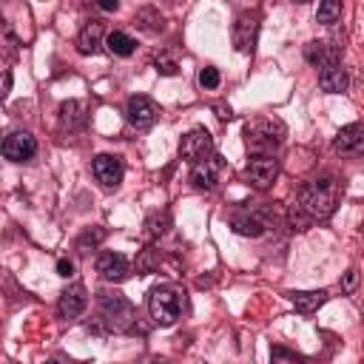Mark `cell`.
<instances>
[{
	"label": "cell",
	"mask_w": 364,
	"mask_h": 364,
	"mask_svg": "<svg viewBox=\"0 0 364 364\" xmlns=\"http://www.w3.org/2000/svg\"><path fill=\"white\" fill-rule=\"evenodd\" d=\"M102 239H106V231H102V228H88V231H83V234L77 236V250H80V253H88V250H94Z\"/></svg>",
	"instance_id": "d4e9b609"
},
{
	"label": "cell",
	"mask_w": 364,
	"mask_h": 364,
	"mask_svg": "<svg viewBox=\"0 0 364 364\" xmlns=\"http://www.w3.org/2000/svg\"><path fill=\"white\" fill-rule=\"evenodd\" d=\"M339 18H342V4H339V0H325V4H319L316 20L322 26H333V23H339Z\"/></svg>",
	"instance_id": "cb8c5ba5"
},
{
	"label": "cell",
	"mask_w": 364,
	"mask_h": 364,
	"mask_svg": "<svg viewBox=\"0 0 364 364\" xmlns=\"http://www.w3.org/2000/svg\"><path fill=\"white\" fill-rule=\"evenodd\" d=\"M134 26H137L140 32L157 34V32H163V29H166V18L160 15V9H154V6H142V9H137V15H134Z\"/></svg>",
	"instance_id": "ffe728a7"
},
{
	"label": "cell",
	"mask_w": 364,
	"mask_h": 364,
	"mask_svg": "<svg viewBox=\"0 0 364 364\" xmlns=\"http://www.w3.org/2000/svg\"><path fill=\"white\" fill-rule=\"evenodd\" d=\"M148 314L160 328H171L182 316V296L171 285H160L148 293Z\"/></svg>",
	"instance_id": "277c9868"
},
{
	"label": "cell",
	"mask_w": 364,
	"mask_h": 364,
	"mask_svg": "<svg viewBox=\"0 0 364 364\" xmlns=\"http://www.w3.org/2000/svg\"><path fill=\"white\" fill-rule=\"evenodd\" d=\"M222 168H225V163H222L220 154H211V157H205L202 163H196V166L191 168V182H194V188L211 191V188L220 182V177H222Z\"/></svg>",
	"instance_id": "8fae6325"
},
{
	"label": "cell",
	"mask_w": 364,
	"mask_h": 364,
	"mask_svg": "<svg viewBox=\"0 0 364 364\" xmlns=\"http://www.w3.org/2000/svg\"><path fill=\"white\" fill-rule=\"evenodd\" d=\"M91 171H94L97 182H100L102 188H117V185L123 182V174H126L123 160L114 157V154H100V157H94Z\"/></svg>",
	"instance_id": "30bf717a"
},
{
	"label": "cell",
	"mask_w": 364,
	"mask_h": 364,
	"mask_svg": "<svg viewBox=\"0 0 364 364\" xmlns=\"http://www.w3.org/2000/svg\"><path fill=\"white\" fill-rule=\"evenodd\" d=\"M234 231L239 236H250V239H259L265 236L274 225H276V217L271 208H250V211H239L234 220H231Z\"/></svg>",
	"instance_id": "5b68a950"
},
{
	"label": "cell",
	"mask_w": 364,
	"mask_h": 364,
	"mask_svg": "<svg viewBox=\"0 0 364 364\" xmlns=\"http://www.w3.org/2000/svg\"><path fill=\"white\" fill-rule=\"evenodd\" d=\"M154 66H157V72H160V74H166V77L180 74V63H177L171 55H166V51H163V55H160L157 60H154Z\"/></svg>",
	"instance_id": "83f0119b"
},
{
	"label": "cell",
	"mask_w": 364,
	"mask_h": 364,
	"mask_svg": "<svg viewBox=\"0 0 364 364\" xmlns=\"http://www.w3.org/2000/svg\"><path fill=\"white\" fill-rule=\"evenodd\" d=\"M319 86H322V91H328V94H342V91H347V86H350V74H347V69H344L342 63L325 66V69L319 72Z\"/></svg>",
	"instance_id": "ac0fdd59"
},
{
	"label": "cell",
	"mask_w": 364,
	"mask_h": 364,
	"mask_svg": "<svg viewBox=\"0 0 364 364\" xmlns=\"http://www.w3.org/2000/svg\"><path fill=\"white\" fill-rule=\"evenodd\" d=\"M157 265H160V250H154V248L142 250V256L137 259V271H140V274H151Z\"/></svg>",
	"instance_id": "4316f807"
},
{
	"label": "cell",
	"mask_w": 364,
	"mask_h": 364,
	"mask_svg": "<svg viewBox=\"0 0 364 364\" xmlns=\"http://www.w3.org/2000/svg\"><path fill=\"white\" fill-rule=\"evenodd\" d=\"M214 154V137L208 134V128H191L182 140H180V157L191 166L202 163L205 157Z\"/></svg>",
	"instance_id": "8992f818"
},
{
	"label": "cell",
	"mask_w": 364,
	"mask_h": 364,
	"mask_svg": "<svg viewBox=\"0 0 364 364\" xmlns=\"http://www.w3.org/2000/svg\"><path fill=\"white\" fill-rule=\"evenodd\" d=\"M0 154H4L9 163H29L37 154V140L29 131H12L4 137V142H0Z\"/></svg>",
	"instance_id": "52a82bcc"
},
{
	"label": "cell",
	"mask_w": 364,
	"mask_h": 364,
	"mask_svg": "<svg viewBox=\"0 0 364 364\" xmlns=\"http://www.w3.org/2000/svg\"><path fill=\"white\" fill-rule=\"evenodd\" d=\"M58 276H63V279L74 276V262H72V259H58Z\"/></svg>",
	"instance_id": "f546056e"
},
{
	"label": "cell",
	"mask_w": 364,
	"mask_h": 364,
	"mask_svg": "<svg viewBox=\"0 0 364 364\" xmlns=\"http://www.w3.org/2000/svg\"><path fill=\"white\" fill-rule=\"evenodd\" d=\"M333 151L342 154V157H358L364 151V126L361 123L344 126L333 140Z\"/></svg>",
	"instance_id": "9a60e30c"
},
{
	"label": "cell",
	"mask_w": 364,
	"mask_h": 364,
	"mask_svg": "<svg viewBox=\"0 0 364 364\" xmlns=\"http://www.w3.org/2000/svg\"><path fill=\"white\" fill-rule=\"evenodd\" d=\"M106 46H109V51L114 58H131L134 48H137V40L131 34H126V32H112L106 37Z\"/></svg>",
	"instance_id": "7402d4cb"
},
{
	"label": "cell",
	"mask_w": 364,
	"mask_h": 364,
	"mask_svg": "<svg viewBox=\"0 0 364 364\" xmlns=\"http://www.w3.org/2000/svg\"><path fill=\"white\" fill-rule=\"evenodd\" d=\"M160 117V106L154 102L151 97L145 94H134L126 106V120L134 126V128H151Z\"/></svg>",
	"instance_id": "ba28073f"
},
{
	"label": "cell",
	"mask_w": 364,
	"mask_h": 364,
	"mask_svg": "<svg viewBox=\"0 0 364 364\" xmlns=\"http://www.w3.org/2000/svg\"><path fill=\"white\" fill-rule=\"evenodd\" d=\"M285 126L274 117H259L245 126V145L256 157H274L276 148L285 142Z\"/></svg>",
	"instance_id": "7a4b0ae2"
},
{
	"label": "cell",
	"mask_w": 364,
	"mask_h": 364,
	"mask_svg": "<svg viewBox=\"0 0 364 364\" xmlns=\"http://www.w3.org/2000/svg\"><path fill=\"white\" fill-rule=\"evenodd\" d=\"M151 364H171V361H151Z\"/></svg>",
	"instance_id": "d590c367"
},
{
	"label": "cell",
	"mask_w": 364,
	"mask_h": 364,
	"mask_svg": "<svg viewBox=\"0 0 364 364\" xmlns=\"http://www.w3.org/2000/svg\"><path fill=\"white\" fill-rule=\"evenodd\" d=\"M100 319H102V325H106L109 330L126 333V330H131L137 314H134V304L123 293L106 290V293H100Z\"/></svg>",
	"instance_id": "3957f363"
},
{
	"label": "cell",
	"mask_w": 364,
	"mask_h": 364,
	"mask_svg": "<svg viewBox=\"0 0 364 364\" xmlns=\"http://www.w3.org/2000/svg\"><path fill=\"white\" fill-rule=\"evenodd\" d=\"M58 114H60V126L66 131H80L88 123V109H86L83 100H66Z\"/></svg>",
	"instance_id": "e0dca14e"
},
{
	"label": "cell",
	"mask_w": 364,
	"mask_h": 364,
	"mask_svg": "<svg viewBox=\"0 0 364 364\" xmlns=\"http://www.w3.org/2000/svg\"><path fill=\"white\" fill-rule=\"evenodd\" d=\"M102 12H117L120 9V4H117V0H100V4H97Z\"/></svg>",
	"instance_id": "d6a6232c"
},
{
	"label": "cell",
	"mask_w": 364,
	"mask_h": 364,
	"mask_svg": "<svg viewBox=\"0 0 364 364\" xmlns=\"http://www.w3.org/2000/svg\"><path fill=\"white\" fill-rule=\"evenodd\" d=\"M100 46H102V23L91 20L77 34V51H80V55H97Z\"/></svg>",
	"instance_id": "d6986e66"
},
{
	"label": "cell",
	"mask_w": 364,
	"mask_h": 364,
	"mask_svg": "<svg viewBox=\"0 0 364 364\" xmlns=\"http://www.w3.org/2000/svg\"><path fill=\"white\" fill-rule=\"evenodd\" d=\"M86 307H88V293H86V288H83V285H72V288H66V290L60 293V299H58V316H60V319H77Z\"/></svg>",
	"instance_id": "2e32d148"
},
{
	"label": "cell",
	"mask_w": 364,
	"mask_h": 364,
	"mask_svg": "<svg viewBox=\"0 0 364 364\" xmlns=\"http://www.w3.org/2000/svg\"><path fill=\"white\" fill-rule=\"evenodd\" d=\"M12 94V72H4L0 74V100H6Z\"/></svg>",
	"instance_id": "4dcf8cb0"
},
{
	"label": "cell",
	"mask_w": 364,
	"mask_h": 364,
	"mask_svg": "<svg viewBox=\"0 0 364 364\" xmlns=\"http://www.w3.org/2000/svg\"><path fill=\"white\" fill-rule=\"evenodd\" d=\"M328 293L325 290H302V293H290V302L293 307L299 310V314H314V310H319L325 304Z\"/></svg>",
	"instance_id": "44dd1931"
},
{
	"label": "cell",
	"mask_w": 364,
	"mask_h": 364,
	"mask_svg": "<svg viewBox=\"0 0 364 364\" xmlns=\"http://www.w3.org/2000/svg\"><path fill=\"white\" fill-rule=\"evenodd\" d=\"M342 196V185L336 177H319L299 188V208L307 214V220H328L333 217Z\"/></svg>",
	"instance_id": "6da1fadb"
},
{
	"label": "cell",
	"mask_w": 364,
	"mask_h": 364,
	"mask_svg": "<svg viewBox=\"0 0 364 364\" xmlns=\"http://www.w3.org/2000/svg\"><path fill=\"white\" fill-rule=\"evenodd\" d=\"M231 37H234L236 51H242V55H250L253 46H256V37H259V15H253V12L239 15L236 23H234Z\"/></svg>",
	"instance_id": "4fadbf2b"
},
{
	"label": "cell",
	"mask_w": 364,
	"mask_h": 364,
	"mask_svg": "<svg viewBox=\"0 0 364 364\" xmlns=\"http://www.w3.org/2000/svg\"><path fill=\"white\" fill-rule=\"evenodd\" d=\"M97 274L106 279V282H123V279L131 276V262H128L123 253L109 250V253H102L97 259Z\"/></svg>",
	"instance_id": "5bb4252c"
},
{
	"label": "cell",
	"mask_w": 364,
	"mask_h": 364,
	"mask_svg": "<svg viewBox=\"0 0 364 364\" xmlns=\"http://www.w3.org/2000/svg\"><path fill=\"white\" fill-rule=\"evenodd\" d=\"M220 83H222V77H220V72L214 66H208V69L199 72V86L202 88H220Z\"/></svg>",
	"instance_id": "f1b7e54d"
},
{
	"label": "cell",
	"mask_w": 364,
	"mask_h": 364,
	"mask_svg": "<svg viewBox=\"0 0 364 364\" xmlns=\"http://www.w3.org/2000/svg\"><path fill=\"white\" fill-rule=\"evenodd\" d=\"M342 55H344V46L342 43H330V40H314L304 46V60L310 66H336L342 63Z\"/></svg>",
	"instance_id": "9c48e42d"
},
{
	"label": "cell",
	"mask_w": 364,
	"mask_h": 364,
	"mask_svg": "<svg viewBox=\"0 0 364 364\" xmlns=\"http://www.w3.org/2000/svg\"><path fill=\"white\" fill-rule=\"evenodd\" d=\"M46 364H60V361H58V358H51V361H46Z\"/></svg>",
	"instance_id": "e575fe53"
},
{
	"label": "cell",
	"mask_w": 364,
	"mask_h": 364,
	"mask_svg": "<svg viewBox=\"0 0 364 364\" xmlns=\"http://www.w3.org/2000/svg\"><path fill=\"white\" fill-rule=\"evenodd\" d=\"M279 177V160L276 157H253L245 166V180L256 188H268Z\"/></svg>",
	"instance_id": "7c38bea8"
},
{
	"label": "cell",
	"mask_w": 364,
	"mask_h": 364,
	"mask_svg": "<svg viewBox=\"0 0 364 364\" xmlns=\"http://www.w3.org/2000/svg\"><path fill=\"white\" fill-rule=\"evenodd\" d=\"M214 112H217L220 120H231V109L228 106H214Z\"/></svg>",
	"instance_id": "836d02e7"
},
{
	"label": "cell",
	"mask_w": 364,
	"mask_h": 364,
	"mask_svg": "<svg viewBox=\"0 0 364 364\" xmlns=\"http://www.w3.org/2000/svg\"><path fill=\"white\" fill-rule=\"evenodd\" d=\"M356 282H358V271H356V268H350V271L344 274V282H342V288H344L347 293H353V290H356Z\"/></svg>",
	"instance_id": "1f68e13d"
},
{
	"label": "cell",
	"mask_w": 364,
	"mask_h": 364,
	"mask_svg": "<svg viewBox=\"0 0 364 364\" xmlns=\"http://www.w3.org/2000/svg\"><path fill=\"white\" fill-rule=\"evenodd\" d=\"M271 364H304V358L299 353L282 347V344H274L271 347Z\"/></svg>",
	"instance_id": "484cf974"
},
{
	"label": "cell",
	"mask_w": 364,
	"mask_h": 364,
	"mask_svg": "<svg viewBox=\"0 0 364 364\" xmlns=\"http://www.w3.org/2000/svg\"><path fill=\"white\" fill-rule=\"evenodd\" d=\"M171 228V214L168 211H160V214H151L148 220H145V234L151 236V239H157V236H163L166 231Z\"/></svg>",
	"instance_id": "603a6c76"
}]
</instances>
